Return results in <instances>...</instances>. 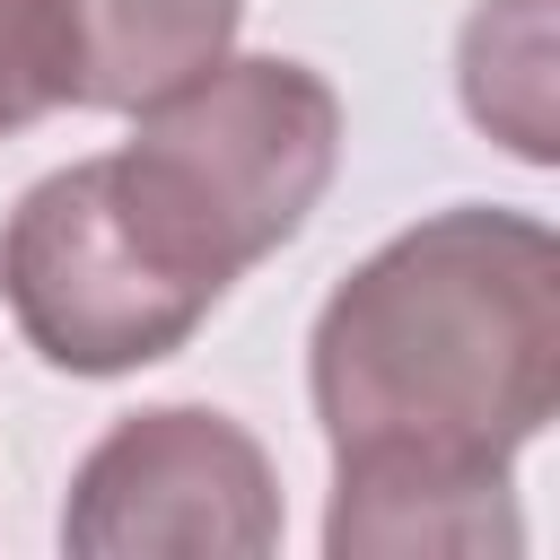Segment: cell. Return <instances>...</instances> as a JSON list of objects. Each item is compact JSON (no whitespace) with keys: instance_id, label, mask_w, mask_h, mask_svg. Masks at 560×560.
Segmentation results:
<instances>
[{"instance_id":"cell-3","label":"cell","mask_w":560,"mask_h":560,"mask_svg":"<svg viewBox=\"0 0 560 560\" xmlns=\"http://www.w3.org/2000/svg\"><path fill=\"white\" fill-rule=\"evenodd\" d=\"M0 298L44 368L131 376L175 359L228 289L149 219V201L105 149L18 192L0 228Z\"/></svg>"},{"instance_id":"cell-7","label":"cell","mask_w":560,"mask_h":560,"mask_svg":"<svg viewBox=\"0 0 560 560\" xmlns=\"http://www.w3.org/2000/svg\"><path fill=\"white\" fill-rule=\"evenodd\" d=\"M79 96V18L70 0H0V140L35 131Z\"/></svg>"},{"instance_id":"cell-5","label":"cell","mask_w":560,"mask_h":560,"mask_svg":"<svg viewBox=\"0 0 560 560\" xmlns=\"http://www.w3.org/2000/svg\"><path fill=\"white\" fill-rule=\"evenodd\" d=\"M70 18H79V96L70 105L140 114L236 44L245 0H70Z\"/></svg>"},{"instance_id":"cell-6","label":"cell","mask_w":560,"mask_h":560,"mask_svg":"<svg viewBox=\"0 0 560 560\" xmlns=\"http://www.w3.org/2000/svg\"><path fill=\"white\" fill-rule=\"evenodd\" d=\"M455 96L525 166H551L560 158V131H551V0H481L464 18V44H455Z\"/></svg>"},{"instance_id":"cell-1","label":"cell","mask_w":560,"mask_h":560,"mask_svg":"<svg viewBox=\"0 0 560 560\" xmlns=\"http://www.w3.org/2000/svg\"><path fill=\"white\" fill-rule=\"evenodd\" d=\"M306 394L332 446V560L516 551L508 464L560 411V236L490 201L385 236L315 306Z\"/></svg>"},{"instance_id":"cell-2","label":"cell","mask_w":560,"mask_h":560,"mask_svg":"<svg viewBox=\"0 0 560 560\" xmlns=\"http://www.w3.org/2000/svg\"><path fill=\"white\" fill-rule=\"evenodd\" d=\"M149 219L236 289L280 254L341 166V96L289 52H219L175 96L140 105V131L114 149Z\"/></svg>"},{"instance_id":"cell-4","label":"cell","mask_w":560,"mask_h":560,"mask_svg":"<svg viewBox=\"0 0 560 560\" xmlns=\"http://www.w3.org/2000/svg\"><path fill=\"white\" fill-rule=\"evenodd\" d=\"M61 551L79 560H149V551H280V472L262 438L210 402L122 411L70 472Z\"/></svg>"}]
</instances>
